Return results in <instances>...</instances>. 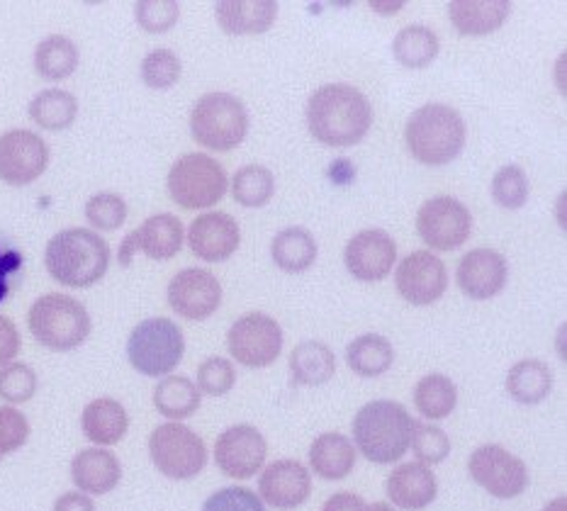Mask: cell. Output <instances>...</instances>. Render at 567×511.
<instances>
[{"label": "cell", "instance_id": "1", "mask_svg": "<svg viewBox=\"0 0 567 511\" xmlns=\"http://www.w3.org/2000/svg\"><path fill=\"white\" fill-rule=\"evenodd\" d=\"M373 124V105L349 83H329L307 101V127L324 146L359 144Z\"/></svg>", "mask_w": 567, "mask_h": 511}, {"label": "cell", "instance_id": "2", "mask_svg": "<svg viewBox=\"0 0 567 511\" xmlns=\"http://www.w3.org/2000/svg\"><path fill=\"white\" fill-rule=\"evenodd\" d=\"M110 246L97 232L71 227L54 234L44 248L47 273L73 290L101 283L110 268Z\"/></svg>", "mask_w": 567, "mask_h": 511}, {"label": "cell", "instance_id": "3", "mask_svg": "<svg viewBox=\"0 0 567 511\" xmlns=\"http://www.w3.org/2000/svg\"><path fill=\"white\" fill-rule=\"evenodd\" d=\"M414 419L400 402L375 400L359 409L353 419L355 453L378 466H390L410 451Z\"/></svg>", "mask_w": 567, "mask_h": 511}, {"label": "cell", "instance_id": "4", "mask_svg": "<svg viewBox=\"0 0 567 511\" xmlns=\"http://www.w3.org/2000/svg\"><path fill=\"white\" fill-rule=\"evenodd\" d=\"M410 154L424 166H446L465 146V122L451 105L429 103L416 108L404 127Z\"/></svg>", "mask_w": 567, "mask_h": 511}, {"label": "cell", "instance_id": "5", "mask_svg": "<svg viewBox=\"0 0 567 511\" xmlns=\"http://www.w3.org/2000/svg\"><path fill=\"white\" fill-rule=\"evenodd\" d=\"M28 327L37 344L49 348V351L66 354L85 344L93 321L89 309L76 297L47 293L32 303L28 311Z\"/></svg>", "mask_w": 567, "mask_h": 511}, {"label": "cell", "instance_id": "6", "mask_svg": "<svg viewBox=\"0 0 567 511\" xmlns=\"http://www.w3.org/2000/svg\"><path fill=\"white\" fill-rule=\"evenodd\" d=\"M186 354V336L176 321L152 317L140 321L127 339L130 366L146 378H166Z\"/></svg>", "mask_w": 567, "mask_h": 511}, {"label": "cell", "instance_id": "7", "mask_svg": "<svg viewBox=\"0 0 567 511\" xmlns=\"http://www.w3.org/2000/svg\"><path fill=\"white\" fill-rule=\"evenodd\" d=\"M190 134L209 152H231L249 134V112L237 95L207 93L193 105Z\"/></svg>", "mask_w": 567, "mask_h": 511}, {"label": "cell", "instance_id": "8", "mask_svg": "<svg viewBox=\"0 0 567 511\" xmlns=\"http://www.w3.org/2000/svg\"><path fill=\"white\" fill-rule=\"evenodd\" d=\"M227 171L207 154L181 156L168 171V195L183 209L217 205L227 193Z\"/></svg>", "mask_w": 567, "mask_h": 511}, {"label": "cell", "instance_id": "9", "mask_svg": "<svg viewBox=\"0 0 567 511\" xmlns=\"http://www.w3.org/2000/svg\"><path fill=\"white\" fill-rule=\"evenodd\" d=\"M150 456L156 470L168 480H193L207 466L205 441L178 421L162 423L152 431Z\"/></svg>", "mask_w": 567, "mask_h": 511}, {"label": "cell", "instance_id": "10", "mask_svg": "<svg viewBox=\"0 0 567 511\" xmlns=\"http://www.w3.org/2000/svg\"><path fill=\"white\" fill-rule=\"evenodd\" d=\"M282 341L286 336L280 324L264 311H249L239 317L227 334V348L234 360L254 370L274 366L282 351Z\"/></svg>", "mask_w": 567, "mask_h": 511}, {"label": "cell", "instance_id": "11", "mask_svg": "<svg viewBox=\"0 0 567 511\" xmlns=\"http://www.w3.org/2000/svg\"><path fill=\"white\" fill-rule=\"evenodd\" d=\"M467 472L485 492L497 500H514L528 488V468L504 446L485 443L467 458Z\"/></svg>", "mask_w": 567, "mask_h": 511}, {"label": "cell", "instance_id": "12", "mask_svg": "<svg viewBox=\"0 0 567 511\" xmlns=\"http://www.w3.org/2000/svg\"><path fill=\"white\" fill-rule=\"evenodd\" d=\"M416 232L436 252H455L471 239L473 215L451 195L431 197L416 212Z\"/></svg>", "mask_w": 567, "mask_h": 511}, {"label": "cell", "instance_id": "13", "mask_svg": "<svg viewBox=\"0 0 567 511\" xmlns=\"http://www.w3.org/2000/svg\"><path fill=\"white\" fill-rule=\"evenodd\" d=\"M49 166V146L37 132L10 130L0 134V181L22 188L42 176Z\"/></svg>", "mask_w": 567, "mask_h": 511}, {"label": "cell", "instance_id": "14", "mask_svg": "<svg viewBox=\"0 0 567 511\" xmlns=\"http://www.w3.org/2000/svg\"><path fill=\"white\" fill-rule=\"evenodd\" d=\"M268 456L264 433L251 423H237L221 431L215 441V463L234 480H249L261 472Z\"/></svg>", "mask_w": 567, "mask_h": 511}, {"label": "cell", "instance_id": "15", "mask_svg": "<svg viewBox=\"0 0 567 511\" xmlns=\"http://www.w3.org/2000/svg\"><path fill=\"white\" fill-rule=\"evenodd\" d=\"M394 288L410 305H434L449 288L446 264L431 252H412L400 260L398 273H394Z\"/></svg>", "mask_w": 567, "mask_h": 511}, {"label": "cell", "instance_id": "16", "mask_svg": "<svg viewBox=\"0 0 567 511\" xmlns=\"http://www.w3.org/2000/svg\"><path fill=\"white\" fill-rule=\"evenodd\" d=\"M166 297L178 317L188 321H205L221 305V285L215 273L205 268H183L171 278Z\"/></svg>", "mask_w": 567, "mask_h": 511}, {"label": "cell", "instance_id": "17", "mask_svg": "<svg viewBox=\"0 0 567 511\" xmlns=\"http://www.w3.org/2000/svg\"><path fill=\"white\" fill-rule=\"evenodd\" d=\"M343 260L353 278L361 283H380L398 264V244L382 229H363L351 236Z\"/></svg>", "mask_w": 567, "mask_h": 511}, {"label": "cell", "instance_id": "18", "mask_svg": "<svg viewBox=\"0 0 567 511\" xmlns=\"http://www.w3.org/2000/svg\"><path fill=\"white\" fill-rule=\"evenodd\" d=\"M507 258L495 252V248H473V252H467L461 258L458 270H455L461 293L475 303H485L499 295L504 285H507Z\"/></svg>", "mask_w": 567, "mask_h": 511}, {"label": "cell", "instance_id": "19", "mask_svg": "<svg viewBox=\"0 0 567 511\" xmlns=\"http://www.w3.org/2000/svg\"><path fill=\"white\" fill-rule=\"evenodd\" d=\"M258 492H261L258 497H261L264 504L280 511H292L310 500L312 476L300 460H276L261 472Z\"/></svg>", "mask_w": 567, "mask_h": 511}, {"label": "cell", "instance_id": "20", "mask_svg": "<svg viewBox=\"0 0 567 511\" xmlns=\"http://www.w3.org/2000/svg\"><path fill=\"white\" fill-rule=\"evenodd\" d=\"M190 252L207 260V264H221V260L237 254L241 244V229L237 219L225 212H205L188 229Z\"/></svg>", "mask_w": 567, "mask_h": 511}, {"label": "cell", "instance_id": "21", "mask_svg": "<svg viewBox=\"0 0 567 511\" xmlns=\"http://www.w3.org/2000/svg\"><path fill=\"white\" fill-rule=\"evenodd\" d=\"M71 480L79 492L103 497L113 492L122 480V463L107 448H83L71 460Z\"/></svg>", "mask_w": 567, "mask_h": 511}, {"label": "cell", "instance_id": "22", "mask_svg": "<svg viewBox=\"0 0 567 511\" xmlns=\"http://www.w3.org/2000/svg\"><path fill=\"white\" fill-rule=\"evenodd\" d=\"M385 492L398 509L419 511L436 500L439 482L429 466H422L414 460V463H402L390 472Z\"/></svg>", "mask_w": 567, "mask_h": 511}, {"label": "cell", "instance_id": "23", "mask_svg": "<svg viewBox=\"0 0 567 511\" xmlns=\"http://www.w3.org/2000/svg\"><path fill=\"white\" fill-rule=\"evenodd\" d=\"M215 18L227 34H261L274 28L278 18L276 0H219Z\"/></svg>", "mask_w": 567, "mask_h": 511}, {"label": "cell", "instance_id": "24", "mask_svg": "<svg viewBox=\"0 0 567 511\" xmlns=\"http://www.w3.org/2000/svg\"><path fill=\"white\" fill-rule=\"evenodd\" d=\"M83 436L95 446H115L125 439L130 431V415L122 402L113 397H97L89 402L81 415Z\"/></svg>", "mask_w": 567, "mask_h": 511}, {"label": "cell", "instance_id": "25", "mask_svg": "<svg viewBox=\"0 0 567 511\" xmlns=\"http://www.w3.org/2000/svg\"><path fill=\"white\" fill-rule=\"evenodd\" d=\"M512 12L509 0H453L449 18L453 28L465 37H483L497 32Z\"/></svg>", "mask_w": 567, "mask_h": 511}, {"label": "cell", "instance_id": "26", "mask_svg": "<svg viewBox=\"0 0 567 511\" xmlns=\"http://www.w3.org/2000/svg\"><path fill=\"white\" fill-rule=\"evenodd\" d=\"M137 236V248L152 260H171L186 242V229H183V222L171 215V212H162V215H154L144 219L140 229H134Z\"/></svg>", "mask_w": 567, "mask_h": 511}, {"label": "cell", "instance_id": "27", "mask_svg": "<svg viewBox=\"0 0 567 511\" xmlns=\"http://www.w3.org/2000/svg\"><path fill=\"white\" fill-rule=\"evenodd\" d=\"M355 446L343 433H322L310 446V466L322 480H343L355 466Z\"/></svg>", "mask_w": 567, "mask_h": 511}, {"label": "cell", "instance_id": "28", "mask_svg": "<svg viewBox=\"0 0 567 511\" xmlns=\"http://www.w3.org/2000/svg\"><path fill=\"white\" fill-rule=\"evenodd\" d=\"M292 380L305 388L327 385L337 372V356L322 341H302L290 354Z\"/></svg>", "mask_w": 567, "mask_h": 511}, {"label": "cell", "instance_id": "29", "mask_svg": "<svg viewBox=\"0 0 567 511\" xmlns=\"http://www.w3.org/2000/svg\"><path fill=\"white\" fill-rule=\"evenodd\" d=\"M553 390V376L550 368L544 360L526 358L514 364L507 372V392L514 402L534 407L544 402Z\"/></svg>", "mask_w": 567, "mask_h": 511}, {"label": "cell", "instance_id": "30", "mask_svg": "<svg viewBox=\"0 0 567 511\" xmlns=\"http://www.w3.org/2000/svg\"><path fill=\"white\" fill-rule=\"evenodd\" d=\"M317 242L305 227H288L276 234L270 244V258L286 273H305L317 260Z\"/></svg>", "mask_w": 567, "mask_h": 511}, {"label": "cell", "instance_id": "31", "mask_svg": "<svg viewBox=\"0 0 567 511\" xmlns=\"http://www.w3.org/2000/svg\"><path fill=\"white\" fill-rule=\"evenodd\" d=\"M200 390L186 376H166L158 380L154 390V407L171 421L190 419L200 409Z\"/></svg>", "mask_w": 567, "mask_h": 511}, {"label": "cell", "instance_id": "32", "mask_svg": "<svg viewBox=\"0 0 567 511\" xmlns=\"http://www.w3.org/2000/svg\"><path fill=\"white\" fill-rule=\"evenodd\" d=\"M347 364L361 378H380L394 364V348L380 334H363L347 348Z\"/></svg>", "mask_w": 567, "mask_h": 511}, {"label": "cell", "instance_id": "33", "mask_svg": "<svg viewBox=\"0 0 567 511\" xmlns=\"http://www.w3.org/2000/svg\"><path fill=\"white\" fill-rule=\"evenodd\" d=\"M458 405V388L443 372H429L414 388V407L429 421H441L453 415Z\"/></svg>", "mask_w": 567, "mask_h": 511}, {"label": "cell", "instance_id": "34", "mask_svg": "<svg viewBox=\"0 0 567 511\" xmlns=\"http://www.w3.org/2000/svg\"><path fill=\"white\" fill-rule=\"evenodd\" d=\"M441 52V42L426 24H410L398 32L392 42V54L404 69H426Z\"/></svg>", "mask_w": 567, "mask_h": 511}, {"label": "cell", "instance_id": "35", "mask_svg": "<svg viewBox=\"0 0 567 511\" xmlns=\"http://www.w3.org/2000/svg\"><path fill=\"white\" fill-rule=\"evenodd\" d=\"M34 69L44 81H64L79 69V47L64 34H52L37 44Z\"/></svg>", "mask_w": 567, "mask_h": 511}, {"label": "cell", "instance_id": "36", "mask_svg": "<svg viewBox=\"0 0 567 511\" xmlns=\"http://www.w3.org/2000/svg\"><path fill=\"white\" fill-rule=\"evenodd\" d=\"M79 115L76 95L61 89H47L37 93L30 103V117L47 132H64Z\"/></svg>", "mask_w": 567, "mask_h": 511}, {"label": "cell", "instance_id": "37", "mask_svg": "<svg viewBox=\"0 0 567 511\" xmlns=\"http://www.w3.org/2000/svg\"><path fill=\"white\" fill-rule=\"evenodd\" d=\"M276 193V178L266 166L249 164L234 173L231 195L241 207H264Z\"/></svg>", "mask_w": 567, "mask_h": 511}, {"label": "cell", "instance_id": "38", "mask_svg": "<svg viewBox=\"0 0 567 511\" xmlns=\"http://www.w3.org/2000/svg\"><path fill=\"white\" fill-rule=\"evenodd\" d=\"M140 73H142V81L146 89L168 91L178 83L181 73H183V64H181L178 54L171 52V49H154V52L144 57Z\"/></svg>", "mask_w": 567, "mask_h": 511}, {"label": "cell", "instance_id": "39", "mask_svg": "<svg viewBox=\"0 0 567 511\" xmlns=\"http://www.w3.org/2000/svg\"><path fill=\"white\" fill-rule=\"evenodd\" d=\"M410 448H412L414 456H416V463L439 466L451 453V439H449L446 431L434 427V423H419V421H414Z\"/></svg>", "mask_w": 567, "mask_h": 511}, {"label": "cell", "instance_id": "40", "mask_svg": "<svg viewBox=\"0 0 567 511\" xmlns=\"http://www.w3.org/2000/svg\"><path fill=\"white\" fill-rule=\"evenodd\" d=\"M528 193H532V185L522 166H504L495 173V181H492V197L495 203L504 209H519L526 205Z\"/></svg>", "mask_w": 567, "mask_h": 511}, {"label": "cell", "instance_id": "41", "mask_svg": "<svg viewBox=\"0 0 567 511\" xmlns=\"http://www.w3.org/2000/svg\"><path fill=\"white\" fill-rule=\"evenodd\" d=\"M37 372L28 364H8L0 368V400L8 402L10 407L30 402L37 392Z\"/></svg>", "mask_w": 567, "mask_h": 511}, {"label": "cell", "instance_id": "42", "mask_svg": "<svg viewBox=\"0 0 567 511\" xmlns=\"http://www.w3.org/2000/svg\"><path fill=\"white\" fill-rule=\"evenodd\" d=\"M85 219L97 232H115L127 219V203L117 193H97L85 203Z\"/></svg>", "mask_w": 567, "mask_h": 511}, {"label": "cell", "instance_id": "43", "mask_svg": "<svg viewBox=\"0 0 567 511\" xmlns=\"http://www.w3.org/2000/svg\"><path fill=\"white\" fill-rule=\"evenodd\" d=\"M197 390L207 397H225L231 392L234 385H237V368H234L231 360L213 356L207 358L197 368Z\"/></svg>", "mask_w": 567, "mask_h": 511}, {"label": "cell", "instance_id": "44", "mask_svg": "<svg viewBox=\"0 0 567 511\" xmlns=\"http://www.w3.org/2000/svg\"><path fill=\"white\" fill-rule=\"evenodd\" d=\"M134 18L137 24L150 34H164L174 30V24L181 18V3L176 0H140L134 6Z\"/></svg>", "mask_w": 567, "mask_h": 511}, {"label": "cell", "instance_id": "45", "mask_svg": "<svg viewBox=\"0 0 567 511\" xmlns=\"http://www.w3.org/2000/svg\"><path fill=\"white\" fill-rule=\"evenodd\" d=\"M24 273V256L20 246L0 232V305L10 300V295L20 288Z\"/></svg>", "mask_w": 567, "mask_h": 511}, {"label": "cell", "instance_id": "46", "mask_svg": "<svg viewBox=\"0 0 567 511\" xmlns=\"http://www.w3.org/2000/svg\"><path fill=\"white\" fill-rule=\"evenodd\" d=\"M30 439V421L16 407H0V460L16 453Z\"/></svg>", "mask_w": 567, "mask_h": 511}, {"label": "cell", "instance_id": "47", "mask_svg": "<svg viewBox=\"0 0 567 511\" xmlns=\"http://www.w3.org/2000/svg\"><path fill=\"white\" fill-rule=\"evenodd\" d=\"M203 511H266L261 497L246 488H221L209 494Z\"/></svg>", "mask_w": 567, "mask_h": 511}, {"label": "cell", "instance_id": "48", "mask_svg": "<svg viewBox=\"0 0 567 511\" xmlns=\"http://www.w3.org/2000/svg\"><path fill=\"white\" fill-rule=\"evenodd\" d=\"M20 346L22 341L18 327L8 317L0 315V368H6L16 360V356L20 354Z\"/></svg>", "mask_w": 567, "mask_h": 511}, {"label": "cell", "instance_id": "49", "mask_svg": "<svg viewBox=\"0 0 567 511\" xmlns=\"http://www.w3.org/2000/svg\"><path fill=\"white\" fill-rule=\"evenodd\" d=\"M322 511H365V502L353 492H337L324 502Z\"/></svg>", "mask_w": 567, "mask_h": 511}, {"label": "cell", "instance_id": "50", "mask_svg": "<svg viewBox=\"0 0 567 511\" xmlns=\"http://www.w3.org/2000/svg\"><path fill=\"white\" fill-rule=\"evenodd\" d=\"M52 511H95V504L89 494L83 492H66L54 502Z\"/></svg>", "mask_w": 567, "mask_h": 511}, {"label": "cell", "instance_id": "51", "mask_svg": "<svg viewBox=\"0 0 567 511\" xmlns=\"http://www.w3.org/2000/svg\"><path fill=\"white\" fill-rule=\"evenodd\" d=\"M137 236H134V232H130L125 239H122V244H120V252H117V260H120V266L122 268H127V266H132V258L137 256Z\"/></svg>", "mask_w": 567, "mask_h": 511}, {"label": "cell", "instance_id": "52", "mask_svg": "<svg viewBox=\"0 0 567 511\" xmlns=\"http://www.w3.org/2000/svg\"><path fill=\"white\" fill-rule=\"evenodd\" d=\"M402 0H371V8L380 16H392V12H400L402 10Z\"/></svg>", "mask_w": 567, "mask_h": 511}, {"label": "cell", "instance_id": "53", "mask_svg": "<svg viewBox=\"0 0 567 511\" xmlns=\"http://www.w3.org/2000/svg\"><path fill=\"white\" fill-rule=\"evenodd\" d=\"M544 511H567V500L565 497H556V500L544 507Z\"/></svg>", "mask_w": 567, "mask_h": 511}, {"label": "cell", "instance_id": "54", "mask_svg": "<svg viewBox=\"0 0 567 511\" xmlns=\"http://www.w3.org/2000/svg\"><path fill=\"white\" fill-rule=\"evenodd\" d=\"M365 511H394V507L385 502H375V504H365Z\"/></svg>", "mask_w": 567, "mask_h": 511}]
</instances>
